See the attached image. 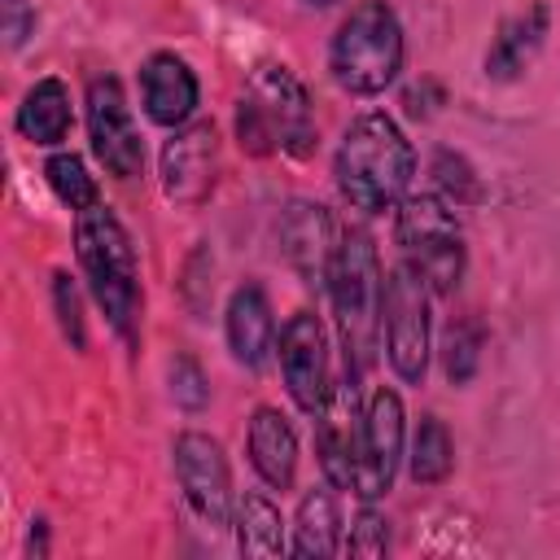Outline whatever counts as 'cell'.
I'll list each match as a JSON object with an SVG mask.
<instances>
[{"label":"cell","mask_w":560,"mask_h":560,"mask_svg":"<svg viewBox=\"0 0 560 560\" xmlns=\"http://www.w3.org/2000/svg\"><path fill=\"white\" fill-rule=\"evenodd\" d=\"M411 175L416 149L385 109H368L346 127L332 158V179L350 210L368 219L398 210V201L411 192Z\"/></svg>","instance_id":"cell-1"},{"label":"cell","mask_w":560,"mask_h":560,"mask_svg":"<svg viewBox=\"0 0 560 560\" xmlns=\"http://www.w3.org/2000/svg\"><path fill=\"white\" fill-rule=\"evenodd\" d=\"M74 258H79V271L88 280V293L96 298L109 328L127 346H136L140 311H144L140 258H136V241H131L127 223L105 201L74 214Z\"/></svg>","instance_id":"cell-2"},{"label":"cell","mask_w":560,"mask_h":560,"mask_svg":"<svg viewBox=\"0 0 560 560\" xmlns=\"http://www.w3.org/2000/svg\"><path fill=\"white\" fill-rule=\"evenodd\" d=\"M315 140H319V127H315V105L306 83L280 61L258 66L245 79L236 101V144L249 158H271V153L311 158Z\"/></svg>","instance_id":"cell-3"},{"label":"cell","mask_w":560,"mask_h":560,"mask_svg":"<svg viewBox=\"0 0 560 560\" xmlns=\"http://www.w3.org/2000/svg\"><path fill=\"white\" fill-rule=\"evenodd\" d=\"M328 302L337 319V337L346 350V376H363L381 346V306H385V271L376 241L363 228H346L337 241V258L328 271Z\"/></svg>","instance_id":"cell-4"},{"label":"cell","mask_w":560,"mask_h":560,"mask_svg":"<svg viewBox=\"0 0 560 560\" xmlns=\"http://www.w3.org/2000/svg\"><path fill=\"white\" fill-rule=\"evenodd\" d=\"M407 57L402 22L385 0H359L328 39V74L350 96H381Z\"/></svg>","instance_id":"cell-5"},{"label":"cell","mask_w":560,"mask_h":560,"mask_svg":"<svg viewBox=\"0 0 560 560\" xmlns=\"http://www.w3.org/2000/svg\"><path fill=\"white\" fill-rule=\"evenodd\" d=\"M394 241H398L402 267H411L433 298H446L459 289L468 271V245L446 197L407 192L394 210Z\"/></svg>","instance_id":"cell-6"},{"label":"cell","mask_w":560,"mask_h":560,"mask_svg":"<svg viewBox=\"0 0 560 560\" xmlns=\"http://www.w3.org/2000/svg\"><path fill=\"white\" fill-rule=\"evenodd\" d=\"M429 289L411 267H394L385 276V306H381V346L385 359L394 368L398 381L420 385L429 372V341H433V324H429Z\"/></svg>","instance_id":"cell-7"},{"label":"cell","mask_w":560,"mask_h":560,"mask_svg":"<svg viewBox=\"0 0 560 560\" xmlns=\"http://www.w3.org/2000/svg\"><path fill=\"white\" fill-rule=\"evenodd\" d=\"M407 459V411L402 398L389 385H376L363 402V438H359V464H354V490L359 503H376L389 494L398 464Z\"/></svg>","instance_id":"cell-8"},{"label":"cell","mask_w":560,"mask_h":560,"mask_svg":"<svg viewBox=\"0 0 560 560\" xmlns=\"http://www.w3.org/2000/svg\"><path fill=\"white\" fill-rule=\"evenodd\" d=\"M171 464H175V481L192 516L206 521L210 529H228L236 499H232V472H228L223 446L201 429H184L171 442Z\"/></svg>","instance_id":"cell-9"},{"label":"cell","mask_w":560,"mask_h":560,"mask_svg":"<svg viewBox=\"0 0 560 560\" xmlns=\"http://www.w3.org/2000/svg\"><path fill=\"white\" fill-rule=\"evenodd\" d=\"M83 105H88V140H92L96 162L114 179H136L144 171V140H140V127H136V114L127 105L118 74H92Z\"/></svg>","instance_id":"cell-10"},{"label":"cell","mask_w":560,"mask_h":560,"mask_svg":"<svg viewBox=\"0 0 560 560\" xmlns=\"http://www.w3.org/2000/svg\"><path fill=\"white\" fill-rule=\"evenodd\" d=\"M276 354H280V376L289 398L315 416L324 407V398L332 394V359H328V328L315 311H293L276 337Z\"/></svg>","instance_id":"cell-11"},{"label":"cell","mask_w":560,"mask_h":560,"mask_svg":"<svg viewBox=\"0 0 560 560\" xmlns=\"http://www.w3.org/2000/svg\"><path fill=\"white\" fill-rule=\"evenodd\" d=\"M162 192L175 206H201L219 179V131L214 122H184L162 144Z\"/></svg>","instance_id":"cell-12"},{"label":"cell","mask_w":560,"mask_h":560,"mask_svg":"<svg viewBox=\"0 0 560 560\" xmlns=\"http://www.w3.org/2000/svg\"><path fill=\"white\" fill-rule=\"evenodd\" d=\"M359 438H363V402L359 381H332V394L315 411V455L324 468V481L337 490H354V464H359Z\"/></svg>","instance_id":"cell-13"},{"label":"cell","mask_w":560,"mask_h":560,"mask_svg":"<svg viewBox=\"0 0 560 560\" xmlns=\"http://www.w3.org/2000/svg\"><path fill=\"white\" fill-rule=\"evenodd\" d=\"M337 241V223L319 201H289V210L280 214V254L311 289H328Z\"/></svg>","instance_id":"cell-14"},{"label":"cell","mask_w":560,"mask_h":560,"mask_svg":"<svg viewBox=\"0 0 560 560\" xmlns=\"http://www.w3.org/2000/svg\"><path fill=\"white\" fill-rule=\"evenodd\" d=\"M197 101H201L197 70L179 52H153V57H144V66H140V105H144L149 122L175 131V127L192 122Z\"/></svg>","instance_id":"cell-15"},{"label":"cell","mask_w":560,"mask_h":560,"mask_svg":"<svg viewBox=\"0 0 560 560\" xmlns=\"http://www.w3.org/2000/svg\"><path fill=\"white\" fill-rule=\"evenodd\" d=\"M547 31H551V9H547V0H529L525 9L508 13V18L494 26L490 48H486V57H481L486 79H494V83L521 79V74L534 66V57L542 52Z\"/></svg>","instance_id":"cell-16"},{"label":"cell","mask_w":560,"mask_h":560,"mask_svg":"<svg viewBox=\"0 0 560 560\" xmlns=\"http://www.w3.org/2000/svg\"><path fill=\"white\" fill-rule=\"evenodd\" d=\"M223 337H228V350L241 368L258 372L271 350H276V311H271V298L258 280H245L232 289L228 298V311H223Z\"/></svg>","instance_id":"cell-17"},{"label":"cell","mask_w":560,"mask_h":560,"mask_svg":"<svg viewBox=\"0 0 560 560\" xmlns=\"http://www.w3.org/2000/svg\"><path fill=\"white\" fill-rule=\"evenodd\" d=\"M245 451H249V464L262 477V486H271V490L293 486V477H298V433H293L284 411L254 407L249 429H245Z\"/></svg>","instance_id":"cell-18"},{"label":"cell","mask_w":560,"mask_h":560,"mask_svg":"<svg viewBox=\"0 0 560 560\" xmlns=\"http://www.w3.org/2000/svg\"><path fill=\"white\" fill-rule=\"evenodd\" d=\"M70 122H74L70 88L57 74L35 79L26 88V96H22V105H18V131H22V140L44 144V149H57L70 136Z\"/></svg>","instance_id":"cell-19"},{"label":"cell","mask_w":560,"mask_h":560,"mask_svg":"<svg viewBox=\"0 0 560 560\" xmlns=\"http://www.w3.org/2000/svg\"><path fill=\"white\" fill-rule=\"evenodd\" d=\"M341 542H346V521H341L337 486H319V490L302 494L298 516H293L289 551L302 556V560H324V556H337Z\"/></svg>","instance_id":"cell-20"},{"label":"cell","mask_w":560,"mask_h":560,"mask_svg":"<svg viewBox=\"0 0 560 560\" xmlns=\"http://www.w3.org/2000/svg\"><path fill=\"white\" fill-rule=\"evenodd\" d=\"M232 534H236V551L249 556V560H271V556H284L289 551L284 516L258 490H245L236 499V508H232Z\"/></svg>","instance_id":"cell-21"},{"label":"cell","mask_w":560,"mask_h":560,"mask_svg":"<svg viewBox=\"0 0 560 560\" xmlns=\"http://www.w3.org/2000/svg\"><path fill=\"white\" fill-rule=\"evenodd\" d=\"M407 472L416 486H442L455 472V442L438 416H420L407 451Z\"/></svg>","instance_id":"cell-22"},{"label":"cell","mask_w":560,"mask_h":560,"mask_svg":"<svg viewBox=\"0 0 560 560\" xmlns=\"http://www.w3.org/2000/svg\"><path fill=\"white\" fill-rule=\"evenodd\" d=\"M44 179H48V188L57 192V201L70 206L74 214H79V210H92V206L101 201V188H96V179L88 175V166H83L79 153H52V158L44 162Z\"/></svg>","instance_id":"cell-23"},{"label":"cell","mask_w":560,"mask_h":560,"mask_svg":"<svg viewBox=\"0 0 560 560\" xmlns=\"http://www.w3.org/2000/svg\"><path fill=\"white\" fill-rule=\"evenodd\" d=\"M481 346H486V328L481 319H455L442 337V368L451 385H468L477 376L481 363Z\"/></svg>","instance_id":"cell-24"},{"label":"cell","mask_w":560,"mask_h":560,"mask_svg":"<svg viewBox=\"0 0 560 560\" xmlns=\"http://www.w3.org/2000/svg\"><path fill=\"white\" fill-rule=\"evenodd\" d=\"M433 175H438V197H446V201H455V206H468V201H477L481 197V179H477V171L464 162V153H451V149H442L438 158H433Z\"/></svg>","instance_id":"cell-25"},{"label":"cell","mask_w":560,"mask_h":560,"mask_svg":"<svg viewBox=\"0 0 560 560\" xmlns=\"http://www.w3.org/2000/svg\"><path fill=\"white\" fill-rule=\"evenodd\" d=\"M385 547H389V521L372 503H359V512H354V521L346 529L341 551H350V556H385Z\"/></svg>","instance_id":"cell-26"},{"label":"cell","mask_w":560,"mask_h":560,"mask_svg":"<svg viewBox=\"0 0 560 560\" xmlns=\"http://www.w3.org/2000/svg\"><path fill=\"white\" fill-rule=\"evenodd\" d=\"M171 398L184 411H201L210 402V381H206V372H201V363L192 354H175L171 359Z\"/></svg>","instance_id":"cell-27"},{"label":"cell","mask_w":560,"mask_h":560,"mask_svg":"<svg viewBox=\"0 0 560 560\" xmlns=\"http://www.w3.org/2000/svg\"><path fill=\"white\" fill-rule=\"evenodd\" d=\"M52 306H57V324H61L66 341H70L74 350H83V346H88V332H83V302H79V289H74V280H70L66 271L52 276Z\"/></svg>","instance_id":"cell-28"},{"label":"cell","mask_w":560,"mask_h":560,"mask_svg":"<svg viewBox=\"0 0 560 560\" xmlns=\"http://www.w3.org/2000/svg\"><path fill=\"white\" fill-rule=\"evenodd\" d=\"M0 31L9 48H22L26 35L35 31V4L31 0H0Z\"/></svg>","instance_id":"cell-29"},{"label":"cell","mask_w":560,"mask_h":560,"mask_svg":"<svg viewBox=\"0 0 560 560\" xmlns=\"http://www.w3.org/2000/svg\"><path fill=\"white\" fill-rule=\"evenodd\" d=\"M306 4H315V9H324V4H337V0H306Z\"/></svg>","instance_id":"cell-30"}]
</instances>
